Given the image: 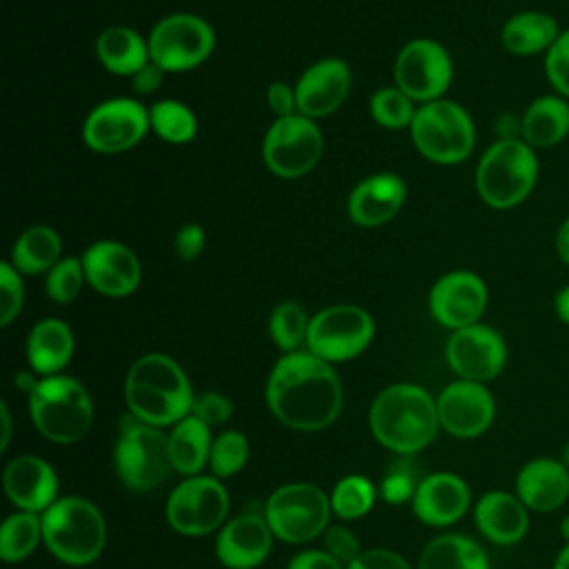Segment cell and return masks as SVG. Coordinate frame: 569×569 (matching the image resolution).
<instances>
[{"mask_svg":"<svg viewBox=\"0 0 569 569\" xmlns=\"http://www.w3.org/2000/svg\"><path fill=\"white\" fill-rule=\"evenodd\" d=\"M273 416L296 431L329 427L342 407V387L333 367L311 351L282 356L267 380Z\"/></svg>","mask_w":569,"mask_h":569,"instance_id":"6da1fadb","label":"cell"},{"mask_svg":"<svg viewBox=\"0 0 569 569\" xmlns=\"http://www.w3.org/2000/svg\"><path fill=\"white\" fill-rule=\"evenodd\" d=\"M124 400L138 420L167 427L187 418L196 398L187 373L173 358L147 353L127 373Z\"/></svg>","mask_w":569,"mask_h":569,"instance_id":"7a4b0ae2","label":"cell"},{"mask_svg":"<svg viewBox=\"0 0 569 569\" xmlns=\"http://www.w3.org/2000/svg\"><path fill=\"white\" fill-rule=\"evenodd\" d=\"M369 427L382 447L413 453L433 440L440 427L438 407L418 385H391L376 396L369 409Z\"/></svg>","mask_w":569,"mask_h":569,"instance_id":"3957f363","label":"cell"},{"mask_svg":"<svg viewBox=\"0 0 569 569\" xmlns=\"http://www.w3.org/2000/svg\"><path fill=\"white\" fill-rule=\"evenodd\" d=\"M538 153L522 138L505 136L496 140L478 160L476 189L491 209H513L522 204L538 182Z\"/></svg>","mask_w":569,"mask_h":569,"instance_id":"277c9868","label":"cell"},{"mask_svg":"<svg viewBox=\"0 0 569 569\" xmlns=\"http://www.w3.org/2000/svg\"><path fill=\"white\" fill-rule=\"evenodd\" d=\"M42 540L58 560L82 567L102 553L107 525L98 507L87 498H58L42 513Z\"/></svg>","mask_w":569,"mask_h":569,"instance_id":"5b68a950","label":"cell"},{"mask_svg":"<svg viewBox=\"0 0 569 569\" xmlns=\"http://www.w3.org/2000/svg\"><path fill=\"white\" fill-rule=\"evenodd\" d=\"M29 416L44 438L69 445L89 431L93 402L76 378L44 376L29 393Z\"/></svg>","mask_w":569,"mask_h":569,"instance_id":"8992f818","label":"cell"},{"mask_svg":"<svg viewBox=\"0 0 569 569\" xmlns=\"http://www.w3.org/2000/svg\"><path fill=\"white\" fill-rule=\"evenodd\" d=\"M113 462L116 473L127 489L147 493L167 482L173 471L169 436H164L160 427L127 416L120 425Z\"/></svg>","mask_w":569,"mask_h":569,"instance_id":"52a82bcc","label":"cell"},{"mask_svg":"<svg viewBox=\"0 0 569 569\" xmlns=\"http://www.w3.org/2000/svg\"><path fill=\"white\" fill-rule=\"evenodd\" d=\"M416 149L431 162L456 164L469 158L476 144V127L467 109L453 100L425 102L409 124Z\"/></svg>","mask_w":569,"mask_h":569,"instance_id":"ba28073f","label":"cell"},{"mask_svg":"<svg viewBox=\"0 0 569 569\" xmlns=\"http://www.w3.org/2000/svg\"><path fill=\"white\" fill-rule=\"evenodd\" d=\"M331 502L325 491L309 482H291L276 489L267 505L264 518L276 538L298 545L325 531Z\"/></svg>","mask_w":569,"mask_h":569,"instance_id":"9c48e42d","label":"cell"},{"mask_svg":"<svg viewBox=\"0 0 569 569\" xmlns=\"http://www.w3.org/2000/svg\"><path fill=\"white\" fill-rule=\"evenodd\" d=\"M376 325L371 316L356 305H333L309 320L307 347L313 356L331 362H342L362 353Z\"/></svg>","mask_w":569,"mask_h":569,"instance_id":"30bf717a","label":"cell"},{"mask_svg":"<svg viewBox=\"0 0 569 569\" xmlns=\"http://www.w3.org/2000/svg\"><path fill=\"white\" fill-rule=\"evenodd\" d=\"M322 144L316 120L300 113L276 118L262 140V160L280 178H300L318 164Z\"/></svg>","mask_w":569,"mask_h":569,"instance_id":"8fae6325","label":"cell"},{"mask_svg":"<svg viewBox=\"0 0 569 569\" xmlns=\"http://www.w3.org/2000/svg\"><path fill=\"white\" fill-rule=\"evenodd\" d=\"M149 56L164 71H189L213 51V29L198 16L173 13L162 18L149 33Z\"/></svg>","mask_w":569,"mask_h":569,"instance_id":"7c38bea8","label":"cell"},{"mask_svg":"<svg viewBox=\"0 0 569 569\" xmlns=\"http://www.w3.org/2000/svg\"><path fill=\"white\" fill-rule=\"evenodd\" d=\"M229 511V496L220 480L191 476L167 500V520L182 536H207L218 529Z\"/></svg>","mask_w":569,"mask_h":569,"instance_id":"4fadbf2b","label":"cell"},{"mask_svg":"<svg viewBox=\"0 0 569 569\" xmlns=\"http://www.w3.org/2000/svg\"><path fill=\"white\" fill-rule=\"evenodd\" d=\"M396 87L413 102L440 100L453 78V64L447 49L429 38L407 42L393 64Z\"/></svg>","mask_w":569,"mask_h":569,"instance_id":"5bb4252c","label":"cell"},{"mask_svg":"<svg viewBox=\"0 0 569 569\" xmlns=\"http://www.w3.org/2000/svg\"><path fill=\"white\" fill-rule=\"evenodd\" d=\"M151 129L149 109L133 98H113L98 104L82 124V140L98 153L133 149Z\"/></svg>","mask_w":569,"mask_h":569,"instance_id":"9a60e30c","label":"cell"},{"mask_svg":"<svg viewBox=\"0 0 569 569\" xmlns=\"http://www.w3.org/2000/svg\"><path fill=\"white\" fill-rule=\"evenodd\" d=\"M449 367L460 380L487 382L496 378L507 362V345L502 336L489 325H471L456 329L445 347Z\"/></svg>","mask_w":569,"mask_h":569,"instance_id":"2e32d148","label":"cell"},{"mask_svg":"<svg viewBox=\"0 0 569 569\" xmlns=\"http://www.w3.org/2000/svg\"><path fill=\"white\" fill-rule=\"evenodd\" d=\"M489 302L485 280L467 269L449 271L431 287V316L447 329H465L476 325Z\"/></svg>","mask_w":569,"mask_h":569,"instance_id":"e0dca14e","label":"cell"},{"mask_svg":"<svg viewBox=\"0 0 569 569\" xmlns=\"http://www.w3.org/2000/svg\"><path fill=\"white\" fill-rule=\"evenodd\" d=\"M438 420L445 431L458 438H473L487 431L496 416V402L482 382L456 380L436 400Z\"/></svg>","mask_w":569,"mask_h":569,"instance_id":"ac0fdd59","label":"cell"},{"mask_svg":"<svg viewBox=\"0 0 569 569\" xmlns=\"http://www.w3.org/2000/svg\"><path fill=\"white\" fill-rule=\"evenodd\" d=\"M80 258L87 282L102 296L124 298L140 284V260L129 247L116 240H98Z\"/></svg>","mask_w":569,"mask_h":569,"instance_id":"d6986e66","label":"cell"},{"mask_svg":"<svg viewBox=\"0 0 569 569\" xmlns=\"http://www.w3.org/2000/svg\"><path fill=\"white\" fill-rule=\"evenodd\" d=\"M351 71L340 58H325L305 69L296 82L298 113L311 120L333 113L347 98Z\"/></svg>","mask_w":569,"mask_h":569,"instance_id":"ffe728a7","label":"cell"},{"mask_svg":"<svg viewBox=\"0 0 569 569\" xmlns=\"http://www.w3.org/2000/svg\"><path fill=\"white\" fill-rule=\"evenodd\" d=\"M273 531L264 516L240 513L231 518L218 533L216 553L229 569H253L271 551Z\"/></svg>","mask_w":569,"mask_h":569,"instance_id":"44dd1931","label":"cell"},{"mask_svg":"<svg viewBox=\"0 0 569 569\" xmlns=\"http://www.w3.org/2000/svg\"><path fill=\"white\" fill-rule=\"evenodd\" d=\"M4 493L22 511H47L58 496L53 467L38 456H18L4 467Z\"/></svg>","mask_w":569,"mask_h":569,"instance_id":"7402d4cb","label":"cell"},{"mask_svg":"<svg viewBox=\"0 0 569 569\" xmlns=\"http://www.w3.org/2000/svg\"><path fill=\"white\" fill-rule=\"evenodd\" d=\"M411 502L418 520L431 527H447L465 516L471 493L460 476L438 471L418 482Z\"/></svg>","mask_w":569,"mask_h":569,"instance_id":"603a6c76","label":"cell"},{"mask_svg":"<svg viewBox=\"0 0 569 569\" xmlns=\"http://www.w3.org/2000/svg\"><path fill=\"white\" fill-rule=\"evenodd\" d=\"M405 198V182L396 173H376L353 187L347 211L360 227H380L400 211Z\"/></svg>","mask_w":569,"mask_h":569,"instance_id":"cb8c5ba5","label":"cell"},{"mask_svg":"<svg viewBox=\"0 0 569 569\" xmlns=\"http://www.w3.org/2000/svg\"><path fill=\"white\" fill-rule=\"evenodd\" d=\"M516 496L531 511H556L569 498V469L556 458H533L518 471Z\"/></svg>","mask_w":569,"mask_h":569,"instance_id":"d4e9b609","label":"cell"},{"mask_svg":"<svg viewBox=\"0 0 569 569\" xmlns=\"http://www.w3.org/2000/svg\"><path fill=\"white\" fill-rule=\"evenodd\" d=\"M529 509L509 491H487L476 509V527L493 545H516L529 529Z\"/></svg>","mask_w":569,"mask_h":569,"instance_id":"484cf974","label":"cell"},{"mask_svg":"<svg viewBox=\"0 0 569 569\" xmlns=\"http://www.w3.org/2000/svg\"><path fill=\"white\" fill-rule=\"evenodd\" d=\"M569 136V100L558 93L538 96L520 118V138L533 149H549Z\"/></svg>","mask_w":569,"mask_h":569,"instance_id":"4316f807","label":"cell"},{"mask_svg":"<svg viewBox=\"0 0 569 569\" xmlns=\"http://www.w3.org/2000/svg\"><path fill=\"white\" fill-rule=\"evenodd\" d=\"M560 24L553 16L536 9L513 13L500 31L502 47L513 56L547 53L560 36Z\"/></svg>","mask_w":569,"mask_h":569,"instance_id":"83f0119b","label":"cell"},{"mask_svg":"<svg viewBox=\"0 0 569 569\" xmlns=\"http://www.w3.org/2000/svg\"><path fill=\"white\" fill-rule=\"evenodd\" d=\"M73 356V333L58 318L40 320L27 338V360L36 373L58 376Z\"/></svg>","mask_w":569,"mask_h":569,"instance_id":"f1b7e54d","label":"cell"},{"mask_svg":"<svg viewBox=\"0 0 569 569\" xmlns=\"http://www.w3.org/2000/svg\"><path fill=\"white\" fill-rule=\"evenodd\" d=\"M96 56L116 76H136L149 60V42L131 27H107L96 40Z\"/></svg>","mask_w":569,"mask_h":569,"instance_id":"f546056e","label":"cell"},{"mask_svg":"<svg viewBox=\"0 0 569 569\" xmlns=\"http://www.w3.org/2000/svg\"><path fill=\"white\" fill-rule=\"evenodd\" d=\"M169 453L176 471H180L182 476H196L204 467V462H209V425H204L193 413L176 422V427L169 433Z\"/></svg>","mask_w":569,"mask_h":569,"instance_id":"4dcf8cb0","label":"cell"},{"mask_svg":"<svg viewBox=\"0 0 569 569\" xmlns=\"http://www.w3.org/2000/svg\"><path fill=\"white\" fill-rule=\"evenodd\" d=\"M418 569H489L482 547L460 533L433 538L420 553Z\"/></svg>","mask_w":569,"mask_h":569,"instance_id":"1f68e13d","label":"cell"},{"mask_svg":"<svg viewBox=\"0 0 569 569\" xmlns=\"http://www.w3.org/2000/svg\"><path fill=\"white\" fill-rule=\"evenodd\" d=\"M60 251L62 240L58 231L47 224H33L16 240L11 249V264L24 276H36L49 271L60 260Z\"/></svg>","mask_w":569,"mask_h":569,"instance_id":"d6a6232c","label":"cell"},{"mask_svg":"<svg viewBox=\"0 0 569 569\" xmlns=\"http://www.w3.org/2000/svg\"><path fill=\"white\" fill-rule=\"evenodd\" d=\"M42 538V518L31 511L11 513L0 529V558L18 562L31 556Z\"/></svg>","mask_w":569,"mask_h":569,"instance_id":"836d02e7","label":"cell"},{"mask_svg":"<svg viewBox=\"0 0 569 569\" xmlns=\"http://www.w3.org/2000/svg\"><path fill=\"white\" fill-rule=\"evenodd\" d=\"M151 129L171 144L191 142L198 133L196 113L178 100H160L149 109Z\"/></svg>","mask_w":569,"mask_h":569,"instance_id":"e575fe53","label":"cell"},{"mask_svg":"<svg viewBox=\"0 0 569 569\" xmlns=\"http://www.w3.org/2000/svg\"><path fill=\"white\" fill-rule=\"evenodd\" d=\"M331 511L340 516L342 520H356L369 513V509L376 502V487L369 478L351 473L338 480V485L331 491Z\"/></svg>","mask_w":569,"mask_h":569,"instance_id":"d590c367","label":"cell"},{"mask_svg":"<svg viewBox=\"0 0 569 569\" xmlns=\"http://www.w3.org/2000/svg\"><path fill=\"white\" fill-rule=\"evenodd\" d=\"M307 331L309 320L298 302H280L269 316V333L287 353H293L302 342H307Z\"/></svg>","mask_w":569,"mask_h":569,"instance_id":"8d00e7d4","label":"cell"},{"mask_svg":"<svg viewBox=\"0 0 569 569\" xmlns=\"http://www.w3.org/2000/svg\"><path fill=\"white\" fill-rule=\"evenodd\" d=\"M371 118L387 129H402L413 122V100L398 87L378 89L369 100Z\"/></svg>","mask_w":569,"mask_h":569,"instance_id":"74e56055","label":"cell"},{"mask_svg":"<svg viewBox=\"0 0 569 569\" xmlns=\"http://www.w3.org/2000/svg\"><path fill=\"white\" fill-rule=\"evenodd\" d=\"M249 458V442L240 431H222L211 442L209 467L216 478H231Z\"/></svg>","mask_w":569,"mask_h":569,"instance_id":"f35d334b","label":"cell"},{"mask_svg":"<svg viewBox=\"0 0 569 569\" xmlns=\"http://www.w3.org/2000/svg\"><path fill=\"white\" fill-rule=\"evenodd\" d=\"M84 280H87V276H84L82 258H76V256L60 258L47 271V280H44L47 296L58 305H67V302L76 300Z\"/></svg>","mask_w":569,"mask_h":569,"instance_id":"ab89813d","label":"cell"},{"mask_svg":"<svg viewBox=\"0 0 569 569\" xmlns=\"http://www.w3.org/2000/svg\"><path fill=\"white\" fill-rule=\"evenodd\" d=\"M545 76L553 91L569 100V29H562L545 53Z\"/></svg>","mask_w":569,"mask_h":569,"instance_id":"60d3db41","label":"cell"},{"mask_svg":"<svg viewBox=\"0 0 569 569\" xmlns=\"http://www.w3.org/2000/svg\"><path fill=\"white\" fill-rule=\"evenodd\" d=\"M20 271L11 262L0 264V325L7 327L22 309L24 287L18 276Z\"/></svg>","mask_w":569,"mask_h":569,"instance_id":"b9f144b4","label":"cell"},{"mask_svg":"<svg viewBox=\"0 0 569 569\" xmlns=\"http://www.w3.org/2000/svg\"><path fill=\"white\" fill-rule=\"evenodd\" d=\"M191 413L196 418H200L204 425L213 427V425H222L231 418L233 413V405L229 398H224L218 391H204L193 400Z\"/></svg>","mask_w":569,"mask_h":569,"instance_id":"7bdbcfd3","label":"cell"},{"mask_svg":"<svg viewBox=\"0 0 569 569\" xmlns=\"http://www.w3.org/2000/svg\"><path fill=\"white\" fill-rule=\"evenodd\" d=\"M418 485L413 480V473L402 469V467H396L391 469L385 480H382V487H380V493L387 502L391 505H402L407 500H413V493H416Z\"/></svg>","mask_w":569,"mask_h":569,"instance_id":"ee69618b","label":"cell"},{"mask_svg":"<svg viewBox=\"0 0 569 569\" xmlns=\"http://www.w3.org/2000/svg\"><path fill=\"white\" fill-rule=\"evenodd\" d=\"M325 547L327 551L338 558L340 562H351L360 556V545H358V538L347 529V527H329L325 531Z\"/></svg>","mask_w":569,"mask_h":569,"instance_id":"f6af8a7d","label":"cell"},{"mask_svg":"<svg viewBox=\"0 0 569 569\" xmlns=\"http://www.w3.org/2000/svg\"><path fill=\"white\" fill-rule=\"evenodd\" d=\"M347 569H411V567L396 551L369 549V551H360V556L351 560Z\"/></svg>","mask_w":569,"mask_h":569,"instance_id":"bcb514c9","label":"cell"},{"mask_svg":"<svg viewBox=\"0 0 569 569\" xmlns=\"http://www.w3.org/2000/svg\"><path fill=\"white\" fill-rule=\"evenodd\" d=\"M204 249V229L196 222H187L176 233V251L182 260H193Z\"/></svg>","mask_w":569,"mask_h":569,"instance_id":"7dc6e473","label":"cell"},{"mask_svg":"<svg viewBox=\"0 0 569 569\" xmlns=\"http://www.w3.org/2000/svg\"><path fill=\"white\" fill-rule=\"evenodd\" d=\"M267 102L269 109L278 116V118H287L298 113V102H296V87H289L280 80L271 82L267 87Z\"/></svg>","mask_w":569,"mask_h":569,"instance_id":"c3c4849f","label":"cell"},{"mask_svg":"<svg viewBox=\"0 0 569 569\" xmlns=\"http://www.w3.org/2000/svg\"><path fill=\"white\" fill-rule=\"evenodd\" d=\"M287 569H342L340 560L333 558L329 551L309 549L298 556H293L287 565Z\"/></svg>","mask_w":569,"mask_h":569,"instance_id":"681fc988","label":"cell"},{"mask_svg":"<svg viewBox=\"0 0 569 569\" xmlns=\"http://www.w3.org/2000/svg\"><path fill=\"white\" fill-rule=\"evenodd\" d=\"M162 76H164V69L158 67L153 60H149V62L133 76V80H131L133 91H136L138 96H151V93H156V91L160 89V84H162Z\"/></svg>","mask_w":569,"mask_h":569,"instance_id":"f907efd6","label":"cell"},{"mask_svg":"<svg viewBox=\"0 0 569 569\" xmlns=\"http://www.w3.org/2000/svg\"><path fill=\"white\" fill-rule=\"evenodd\" d=\"M553 244H556V253H558L560 262H565L569 267V216L560 222V227L556 231V238H553Z\"/></svg>","mask_w":569,"mask_h":569,"instance_id":"816d5d0a","label":"cell"},{"mask_svg":"<svg viewBox=\"0 0 569 569\" xmlns=\"http://www.w3.org/2000/svg\"><path fill=\"white\" fill-rule=\"evenodd\" d=\"M553 313L562 325H569V284L558 289L553 298Z\"/></svg>","mask_w":569,"mask_h":569,"instance_id":"f5cc1de1","label":"cell"},{"mask_svg":"<svg viewBox=\"0 0 569 569\" xmlns=\"http://www.w3.org/2000/svg\"><path fill=\"white\" fill-rule=\"evenodd\" d=\"M0 413H2V442H0V451H4L9 447V438H11V416H9V407L4 402L0 405Z\"/></svg>","mask_w":569,"mask_h":569,"instance_id":"db71d44e","label":"cell"},{"mask_svg":"<svg viewBox=\"0 0 569 569\" xmlns=\"http://www.w3.org/2000/svg\"><path fill=\"white\" fill-rule=\"evenodd\" d=\"M36 385H38V380H36L33 373H29V371H20V373L16 376V387H18L20 391H24L27 396L36 389Z\"/></svg>","mask_w":569,"mask_h":569,"instance_id":"11a10c76","label":"cell"},{"mask_svg":"<svg viewBox=\"0 0 569 569\" xmlns=\"http://www.w3.org/2000/svg\"><path fill=\"white\" fill-rule=\"evenodd\" d=\"M553 569H569V542L560 549L556 562H553Z\"/></svg>","mask_w":569,"mask_h":569,"instance_id":"9f6ffc18","label":"cell"},{"mask_svg":"<svg viewBox=\"0 0 569 569\" xmlns=\"http://www.w3.org/2000/svg\"><path fill=\"white\" fill-rule=\"evenodd\" d=\"M560 533L567 538V542H569V516L560 522Z\"/></svg>","mask_w":569,"mask_h":569,"instance_id":"6f0895ef","label":"cell"},{"mask_svg":"<svg viewBox=\"0 0 569 569\" xmlns=\"http://www.w3.org/2000/svg\"><path fill=\"white\" fill-rule=\"evenodd\" d=\"M560 460H562V465L569 469V442L565 445V449H562V458H560Z\"/></svg>","mask_w":569,"mask_h":569,"instance_id":"680465c9","label":"cell"}]
</instances>
